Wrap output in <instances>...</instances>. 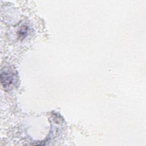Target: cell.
Returning <instances> with one entry per match:
<instances>
[{
  "mask_svg": "<svg viewBox=\"0 0 146 146\" xmlns=\"http://www.w3.org/2000/svg\"><path fill=\"white\" fill-rule=\"evenodd\" d=\"M1 82L4 87L9 88L14 80V74L11 71L6 70L1 73Z\"/></svg>",
  "mask_w": 146,
  "mask_h": 146,
  "instance_id": "obj_1",
  "label": "cell"
}]
</instances>
